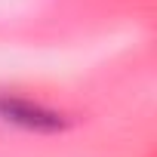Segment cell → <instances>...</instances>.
<instances>
[{
    "mask_svg": "<svg viewBox=\"0 0 157 157\" xmlns=\"http://www.w3.org/2000/svg\"><path fill=\"white\" fill-rule=\"evenodd\" d=\"M0 120L3 123H13L25 132H40V136H52V132H65L71 126V117L43 105V102H34V99H25V96H16V93H0Z\"/></svg>",
    "mask_w": 157,
    "mask_h": 157,
    "instance_id": "obj_1",
    "label": "cell"
}]
</instances>
